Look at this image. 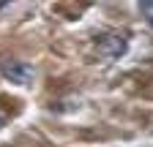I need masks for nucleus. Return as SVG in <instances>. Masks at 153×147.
<instances>
[{
  "mask_svg": "<svg viewBox=\"0 0 153 147\" xmlns=\"http://www.w3.org/2000/svg\"><path fill=\"white\" fill-rule=\"evenodd\" d=\"M140 11H142V16L148 19V25L153 27V0H145V3H140Z\"/></svg>",
  "mask_w": 153,
  "mask_h": 147,
  "instance_id": "nucleus-3",
  "label": "nucleus"
},
{
  "mask_svg": "<svg viewBox=\"0 0 153 147\" xmlns=\"http://www.w3.org/2000/svg\"><path fill=\"white\" fill-rule=\"evenodd\" d=\"M126 52V38L118 33H112V35H104V38L99 41V54L107 60H118L120 54Z\"/></svg>",
  "mask_w": 153,
  "mask_h": 147,
  "instance_id": "nucleus-2",
  "label": "nucleus"
},
{
  "mask_svg": "<svg viewBox=\"0 0 153 147\" xmlns=\"http://www.w3.org/2000/svg\"><path fill=\"white\" fill-rule=\"evenodd\" d=\"M0 128H3V117H0Z\"/></svg>",
  "mask_w": 153,
  "mask_h": 147,
  "instance_id": "nucleus-4",
  "label": "nucleus"
},
{
  "mask_svg": "<svg viewBox=\"0 0 153 147\" xmlns=\"http://www.w3.org/2000/svg\"><path fill=\"white\" fill-rule=\"evenodd\" d=\"M0 71H3V76L16 82V85H30L36 71L30 63H22V60H0Z\"/></svg>",
  "mask_w": 153,
  "mask_h": 147,
  "instance_id": "nucleus-1",
  "label": "nucleus"
}]
</instances>
